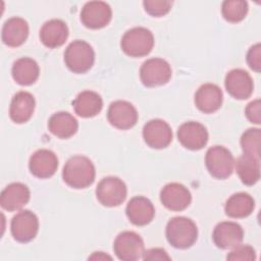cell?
I'll list each match as a JSON object with an SVG mask.
<instances>
[{
	"label": "cell",
	"instance_id": "4",
	"mask_svg": "<svg viewBox=\"0 0 261 261\" xmlns=\"http://www.w3.org/2000/svg\"><path fill=\"white\" fill-rule=\"evenodd\" d=\"M95 52L92 46L83 40L71 42L64 52L65 65L74 73H85L94 64Z\"/></svg>",
	"mask_w": 261,
	"mask_h": 261
},
{
	"label": "cell",
	"instance_id": "34",
	"mask_svg": "<svg viewBox=\"0 0 261 261\" xmlns=\"http://www.w3.org/2000/svg\"><path fill=\"white\" fill-rule=\"evenodd\" d=\"M245 113L247 118L255 124H260L261 123V114H260V100L256 99L252 102H250L246 109Z\"/></svg>",
	"mask_w": 261,
	"mask_h": 261
},
{
	"label": "cell",
	"instance_id": "33",
	"mask_svg": "<svg viewBox=\"0 0 261 261\" xmlns=\"http://www.w3.org/2000/svg\"><path fill=\"white\" fill-rule=\"evenodd\" d=\"M247 63L251 69L260 72L261 69V46L259 43L253 45L247 53Z\"/></svg>",
	"mask_w": 261,
	"mask_h": 261
},
{
	"label": "cell",
	"instance_id": "32",
	"mask_svg": "<svg viewBox=\"0 0 261 261\" xmlns=\"http://www.w3.org/2000/svg\"><path fill=\"white\" fill-rule=\"evenodd\" d=\"M226 259L231 261H236V260L251 261L256 259V253L251 246L240 244L234 248H232V250L227 254Z\"/></svg>",
	"mask_w": 261,
	"mask_h": 261
},
{
	"label": "cell",
	"instance_id": "20",
	"mask_svg": "<svg viewBox=\"0 0 261 261\" xmlns=\"http://www.w3.org/2000/svg\"><path fill=\"white\" fill-rule=\"evenodd\" d=\"M30 190L24 184L12 182L1 192L0 204L7 211H17L30 201Z\"/></svg>",
	"mask_w": 261,
	"mask_h": 261
},
{
	"label": "cell",
	"instance_id": "27",
	"mask_svg": "<svg viewBox=\"0 0 261 261\" xmlns=\"http://www.w3.org/2000/svg\"><path fill=\"white\" fill-rule=\"evenodd\" d=\"M255 208V201L247 193H237L231 195L224 206L225 214L232 218H245L249 216Z\"/></svg>",
	"mask_w": 261,
	"mask_h": 261
},
{
	"label": "cell",
	"instance_id": "14",
	"mask_svg": "<svg viewBox=\"0 0 261 261\" xmlns=\"http://www.w3.org/2000/svg\"><path fill=\"white\" fill-rule=\"evenodd\" d=\"M177 139L185 148L197 151L206 146L208 142V132L200 122L188 121L178 127Z\"/></svg>",
	"mask_w": 261,
	"mask_h": 261
},
{
	"label": "cell",
	"instance_id": "18",
	"mask_svg": "<svg viewBox=\"0 0 261 261\" xmlns=\"http://www.w3.org/2000/svg\"><path fill=\"white\" fill-rule=\"evenodd\" d=\"M125 213L133 224L143 226L153 220L155 208L149 199L138 196L129 200L125 208Z\"/></svg>",
	"mask_w": 261,
	"mask_h": 261
},
{
	"label": "cell",
	"instance_id": "16",
	"mask_svg": "<svg viewBox=\"0 0 261 261\" xmlns=\"http://www.w3.org/2000/svg\"><path fill=\"white\" fill-rule=\"evenodd\" d=\"M244 239L242 226L232 221L219 222L213 230L212 240L220 249H232L240 245Z\"/></svg>",
	"mask_w": 261,
	"mask_h": 261
},
{
	"label": "cell",
	"instance_id": "19",
	"mask_svg": "<svg viewBox=\"0 0 261 261\" xmlns=\"http://www.w3.org/2000/svg\"><path fill=\"white\" fill-rule=\"evenodd\" d=\"M223 94L221 89L214 84L202 85L195 94L196 107L204 113H212L221 107Z\"/></svg>",
	"mask_w": 261,
	"mask_h": 261
},
{
	"label": "cell",
	"instance_id": "2",
	"mask_svg": "<svg viewBox=\"0 0 261 261\" xmlns=\"http://www.w3.org/2000/svg\"><path fill=\"white\" fill-rule=\"evenodd\" d=\"M165 234L168 243L172 247L176 249H188L197 241L198 228L192 219L177 216L167 222Z\"/></svg>",
	"mask_w": 261,
	"mask_h": 261
},
{
	"label": "cell",
	"instance_id": "31",
	"mask_svg": "<svg viewBox=\"0 0 261 261\" xmlns=\"http://www.w3.org/2000/svg\"><path fill=\"white\" fill-rule=\"evenodd\" d=\"M145 11L155 17H160L169 12L172 1L169 0H145L143 2Z\"/></svg>",
	"mask_w": 261,
	"mask_h": 261
},
{
	"label": "cell",
	"instance_id": "3",
	"mask_svg": "<svg viewBox=\"0 0 261 261\" xmlns=\"http://www.w3.org/2000/svg\"><path fill=\"white\" fill-rule=\"evenodd\" d=\"M120 46L126 55L130 57H143L152 51L154 37L150 30L143 27H136L124 33Z\"/></svg>",
	"mask_w": 261,
	"mask_h": 261
},
{
	"label": "cell",
	"instance_id": "26",
	"mask_svg": "<svg viewBox=\"0 0 261 261\" xmlns=\"http://www.w3.org/2000/svg\"><path fill=\"white\" fill-rule=\"evenodd\" d=\"M11 73L13 80L18 85L30 86L38 80L40 68L34 59L30 57H22L13 63Z\"/></svg>",
	"mask_w": 261,
	"mask_h": 261
},
{
	"label": "cell",
	"instance_id": "5",
	"mask_svg": "<svg viewBox=\"0 0 261 261\" xmlns=\"http://www.w3.org/2000/svg\"><path fill=\"white\" fill-rule=\"evenodd\" d=\"M205 164L213 177L224 179L231 175L234 160L228 149L223 146H213L206 152Z\"/></svg>",
	"mask_w": 261,
	"mask_h": 261
},
{
	"label": "cell",
	"instance_id": "15",
	"mask_svg": "<svg viewBox=\"0 0 261 261\" xmlns=\"http://www.w3.org/2000/svg\"><path fill=\"white\" fill-rule=\"evenodd\" d=\"M160 201L168 210L182 211L191 204L192 195L184 185L170 182L162 188L160 192Z\"/></svg>",
	"mask_w": 261,
	"mask_h": 261
},
{
	"label": "cell",
	"instance_id": "10",
	"mask_svg": "<svg viewBox=\"0 0 261 261\" xmlns=\"http://www.w3.org/2000/svg\"><path fill=\"white\" fill-rule=\"evenodd\" d=\"M112 18L110 6L103 1L87 2L81 11V21L92 30H98L106 27Z\"/></svg>",
	"mask_w": 261,
	"mask_h": 261
},
{
	"label": "cell",
	"instance_id": "21",
	"mask_svg": "<svg viewBox=\"0 0 261 261\" xmlns=\"http://www.w3.org/2000/svg\"><path fill=\"white\" fill-rule=\"evenodd\" d=\"M68 38L67 24L61 19H50L40 30V40L48 48L62 46Z\"/></svg>",
	"mask_w": 261,
	"mask_h": 261
},
{
	"label": "cell",
	"instance_id": "22",
	"mask_svg": "<svg viewBox=\"0 0 261 261\" xmlns=\"http://www.w3.org/2000/svg\"><path fill=\"white\" fill-rule=\"evenodd\" d=\"M35 98L25 91L16 93L10 103L9 116L15 123H24L31 119L35 110Z\"/></svg>",
	"mask_w": 261,
	"mask_h": 261
},
{
	"label": "cell",
	"instance_id": "17",
	"mask_svg": "<svg viewBox=\"0 0 261 261\" xmlns=\"http://www.w3.org/2000/svg\"><path fill=\"white\" fill-rule=\"evenodd\" d=\"M58 159L54 152L47 149L37 150L30 158L29 168L39 178L51 177L57 170Z\"/></svg>",
	"mask_w": 261,
	"mask_h": 261
},
{
	"label": "cell",
	"instance_id": "8",
	"mask_svg": "<svg viewBox=\"0 0 261 261\" xmlns=\"http://www.w3.org/2000/svg\"><path fill=\"white\" fill-rule=\"evenodd\" d=\"M113 251L120 260L135 261L143 256L144 242L135 231H122L114 241Z\"/></svg>",
	"mask_w": 261,
	"mask_h": 261
},
{
	"label": "cell",
	"instance_id": "7",
	"mask_svg": "<svg viewBox=\"0 0 261 261\" xmlns=\"http://www.w3.org/2000/svg\"><path fill=\"white\" fill-rule=\"evenodd\" d=\"M171 77V67L162 58H150L140 68V79L144 86L152 88L165 85Z\"/></svg>",
	"mask_w": 261,
	"mask_h": 261
},
{
	"label": "cell",
	"instance_id": "6",
	"mask_svg": "<svg viewBox=\"0 0 261 261\" xmlns=\"http://www.w3.org/2000/svg\"><path fill=\"white\" fill-rule=\"evenodd\" d=\"M125 184L116 176H107L100 180L96 189L98 201L106 207L119 206L126 198Z\"/></svg>",
	"mask_w": 261,
	"mask_h": 261
},
{
	"label": "cell",
	"instance_id": "30",
	"mask_svg": "<svg viewBox=\"0 0 261 261\" xmlns=\"http://www.w3.org/2000/svg\"><path fill=\"white\" fill-rule=\"evenodd\" d=\"M260 128H249L241 137V147L244 154L251 155L256 158H260Z\"/></svg>",
	"mask_w": 261,
	"mask_h": 261
},
{
	"label": "cell",
	"instance_id": "35",
	"mask_svg": "<svg viewBox=\"0 0 261 261\" xmlns=\"http://www.w3.org/2000/svg\"><path fill=\"white\" fill-rule=\"evenodd\" d=\"M142 258L144 260H170V257L167 255L165 250L160 248H153L144 251Z\"/></svg>",
	"mask_w": 261,
	"mask_h": 261
},
{
	"label": "cell",
	"instance_id": "13",
	"mask_svg": "<svg viewBox=\"0 0 261 261\" xmlns=\"http://www.w3.org/2000/svg\"><path fill=\"white\" fill-rule=\"evenodd\" d=\"M224 86L227 93L238 100L248 99L253 93V80L244 69L234 68L225 75Z\"/></svg>",
	"mask_w": 261,
	"mask_h": 261
},
{
	"label": "cell",
	"instance_id": "1",
	"mask_svg": "<svg viewBox=\"0 0 261 261\" xmlns=\"http://www.w3.org/2000/svg\"><path fill=\"white\" fill-rule=\"evenodd\" d=\"M96 175L93 162L86 156L70 157L64 164L62 177L64 182L73 189H85L94 182Z\"/></svg>",
	"mask_w": 261,
	"mask_h": 261
},
{
	"label": "cell",
	"instance_id": "29",
	"mask_svg": "<svg viewBox=\"0 0 261 261\" xmlns=\"http://www.w3.org/2000/svg\"><path fill=\"white\" fill-rule=\"evenodd\" d=\"M221 13L228 22L242 21L248 13V3L242 0H226L221 5Z\"/></svg>",
	"mask_w": 261,
	"mask_h": 261
},
{
	"label": "cell",
	"instance_id": "25",
	"mask_svg": "<svg viewBox=\"0 0 261 261\" xmlns=\"http://www.w3.org/2000/svg\"><path fill=\"white\" fill-rule=\"evenodd\" d=\"M48 128L55 137L68 139L77 132L79 123L70 113L60 111L54 113L49 118Z\"/></svg>",
	"mask_w": 261,
	"mask_h": 261
},
{
	"label": "cell",
	"instance_id": "12",
	"mask_svg": "<svg viewBox=\"0 0 261 261\" xmlns=\"http://www.w3.org/2000/svg\"><path fill=\"white\" fill-rule=\"evenodd\" d=\"M145 143L153 149L166 148L172 141V130L169 124L162 119L149 120L143 127Z\"/></svg>",
	"mask_w": 261,
	"mask_h": 261
},
{
	"label": "cell",
	"instance_id": "9",
	"mask_svg": "<svg viewBox=\"0 0 261 261\" xmlns=\"http://www.w3.org/2000/svg\"><path fill=\"white\" fill-rule=\"evenodd\" d=\"M13 239L19 243H29L35 239L39 230V219L30 210H22L13 216L10 224Z\"/></svg>",
	"mask_w": 261,
	"mask_h": 261
},
{
	"label": "cell",
	"instance_id": "11",
	"mask_svg": "<svg viewBox=\"0 0 261 261\" xmlns=\"http://www.w3.org/2000/svg\"><path fill=\"white\" fill-rule=\"evenodd\" d=\"M138 111L135 106L123 100H117L110 104L107 118L111 125L119 129H129L138 121Z\"/></svg>",
	"mask_w": 261,
	"mask_h": 261
},
{
	"label": "cell",
	"instance_id": "23",
	"mask_svg": "<svg viewBox=\"0 0 261 261\" xmlns=\"http://www.w3.org/2000/svg\"><path fill=\"white\" fill-rule=\"evenodd\" d=\"M29 36V24L21 17H11L7 19L2 28L1 38L5 45L18 47L22 45Z\"/></svg>",
	"mask_w": 261,
	"mask_h": 261
},
{
	"label": "cell",
	"instance_id": "24",
	"mask_svg": "<svg viewBox=\"0 0 261 261\" xmlns=\"http://www.w3.org/2000/svg\"><path fill=\"white\" fill-rule=\"evenodd\" d=\"M72 106L79 116L90 118L101 112L103 101L98 93L94 91H83L72 101Z\"/></svg>",
	"mask_w": 261,
	"mask_h": 261
},
{
	"label": "cell",
	"instance_id": "36",
	"mask_svg": "<svg viewBox=\"0 0 261 261\" xmlns=\"http://www.w3.org/2000/svg\"><path fill=\"white\" fill-rule=\"evenodd\" d=\"M89 259H94V260H99V259H111L110 256L105 255L103 252H95L92 256L89 257Z\"/></svg>",
	"mask_w": 261,
	"mask_h": 261
},
{
	"label": "cell",
	"instance_id": "28",
	"mask_svg": "<svg viewBox=\"0 0 261 261\" xmlns=\"http://www.w3.org/2000/svg\"><path fill=\"white\" fill-rule=\"evenodd\" d=\"M236 170L244 185L253 186L260 179V158L243 154L237 159Z\"/></svg>",
	"mask_w": 261,
	"mask_h": 261
}]
</instances>
